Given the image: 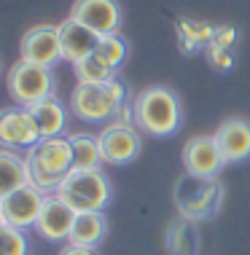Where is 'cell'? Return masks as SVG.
<instances>
[{"label":"cell","mask_w":250,"mask_h":255,"mask_svg":"<svg viewBox=\"0 0 250 255\" xmlns=\"http://www.w3.org/2000/svg\"><path fill=\"white\" fill-rule=\"evenodd\" d=\"M73 70H75L78 84H108V81L116 78V70L105 59L97 57V51L92 57H86L83 62H78V65H73Z\"/></svg>","instance_id":"obj_19"},{"label":"cell","mask_w":250,"mask_h":255,"mask_svg":"<svg viewBox=\"0 0 250 255\" xmlns=\"http://www.w3.org/2000/svg\"><path fill=\"white\" fill-rule=\"evenodd\" d=\"M0 226H3V215H0Z\"/></svg>","instance_id":"obj_23"},{"label":"cell","mask_w":250,"mask_h":255,"mask_svg":"<svg viewBox=\"0 0 250 255\" xmlns=\"http://www.w3.org/2000/svg\"><path fill=\"white\" fill-rule=\"evenodd\" d=\"M35 142H40V132H38V124L30 110L22 105L0 110V148H5V150L27 148L30 150Z\"/></svg>","instance_id":"obj_8"},{"label":"cell","mask_w":250,"mask_h":255,"mask_svg":"<svg viewBox=\"0 0 250 255\" xmlns=\"http://www.w3.org/2000/svg\"><path fill=\"white\" fill-rule=\"evenodd\" d=\"M183 167L191 177H199V180H213V177L221 175L226 161L221 156L218 142H215L213 134H197L186 142L183 145Z\"/></svg>","instance_id":"obj_6"},{"label":"cell","mask_w":250,"mask_h":255,"mask_svg":"<svg viewBox=\"0 0 250 255\" xmlns=\"http://www.w3.org/2000/svg\"><path fill=\"white\" fill-rule=\"evenodd\" d=\"M124 102H127V92L116 78L108 84H78L70 94L73 116L86 124H105L116 119Z\"/></svg>","instance_id":"obj_3"},{"label":"cell","mask_w":250,"mask_h":255,"mask_svg":"<svg viewBox=\"0 0 250 255\" xmlns=\"http://www.w3.org/2000/svg\"><path fill=\"white\" fill-rule=\"evenodd\" d=\"M59 255H97L92 247H78V245H65Z\"/></svg>","instance_id":"obj_22"},{"label":"cell","mask_w":250,"mask_h":255,"mask_svg":"<svg viewBox=\"0 0 250 255\" xmlns=\"http://www.w3.org/2000/svg\"><path fill=\"white\" fill-rule=\"evenodd\" d=\"M97 140H100L102 161L116 164V167L135 161V158L140 156V148H143L140 134L132 127H124V124H110V127H105L97 134Z\"/></svg>","instance_id":"obj_11"},{"label":"cell","mask_w":250,"mask_h":255,"mask_svg":"<svg viewBox=\"0 0 250 255\" xmlns=\"http://www.w3.org/2000/svg\"><path fill=\"white\" fill-rule=\"evenodd\" d=\"M70 19L81 22L97 35H113L121 30L124 13L119 0H75L70 8Z\"/></svg>","instance_id":"obj_7"},{"label":"cell","mask_w":250,"mask_h":255,"mask_svg":"<svg viewBox=\"0 0 250 255\" xmlns=\"http://www.w3.org/2000/svg\"><path fill=\"white\" fill-rule=\"evenodd\" d=\"M22 59L35 62L43 67H54L62 57V40H59V24H35L22 35Z\"/></svg>","instance_id":"obj_10"},{"label":"cell","mask_w":250,"mask_h":255,"mask_svg":"<svg viewBox=\"0 0 250 255\" xmlns=\"http://www.w3.org/2000/svg\"><path fill=\"white\" fill-rule=\"evenodd\" d=\"M75 215H78V212H75L59 194H46L43 210H40L38 223H35V231L43 239H48V242H62V239L67 242Z\"/></svg>","instance_id":"obj_12"},{"label":"cell","mask_w":250,"mask_h":255,"mask_svg":"<svg viewBox=\"0 0 250 255\" xmlns=\"http://www.w3.org/2000/svg\"><path fill=\"white\" fill-rule=\"evenodd\" d=\"M127 54H129V46H127V40H124L119 32H113V35H100L97 57L105 59L113 70H119L124 62H127Z\"/></svg>","instance_id":"obj_20"},{"label":"cell","mask_w":250,"mask_h":255,"mask_svg":"<svg viewBox=\"0 0 250 255\" xmlns=\"http://www.w3.org/2000/svg\"><path fill=\"white\" fill-rule=\"evenodd\" d=\"M108 237V218L102 212H78L73 220L70 237L67 245H78V247H94Z\"/></svg>","instance_id":"obj_16"},{"label":"cell","mask_w":250,"mask_h":255,"mask_svg":"<svg viewBox=\"0 0 250 255\" xmlns=\"http://www.w3.org/2000/svg\"><path fill=\"white\" fill-rule=\"evenodd\" d=\"M215 142H218V150L224 156L226 164H240L250 158V121L248 119H226L215 129Z\"/></svg>","instance_id":"obj_13"},{"label":"cell","mask_w":250,"mask_h":255,"mask_svg":"<svg viewBox=\"0 0 250 255\" xmlns=\"http://www.w3.org/2000/svg\"><path fill=\"white\" fill-rule=\"evenodd\" d=\"M54 89H57V84H54L51 67L19 59L8 70V94L22 108H30L40 100L54 97Z\"/></svg>","instance_id":"obj_5"},{"label":"cell","mask_w":250,"mask_h":255,"mask_svg":"<svg viewBox=\"0 0 250 255\" xmlns=\"http://www.w3.org/2000/svg\"><path fill=\"white\" fill-rule=\"evenodd\" d=\"M59 40H62V57L73 65L92 57L100 46V35L92 32L89 27H83L81 22H75V19H65L59 24Z\"/></svg>","instance_id":"obj_14"},{"label":"cell","mask_w":250,"mask_h":255,"mask_svg":"<svg viewBox=\"0 0 250 255\" xmlns=\"http://www.w3.org/2000/svg\"><path fill=\"white\" fill-rule=\"evenodd\" d=\"M70 140V150H73V169H100L102 164V150H100V140L89 132H73L67 134Z\"/></svg>","instance_id":"obj_18"},{"label":"cell","mask_w":250,"mask_h":255,"mask_svg":"<svg viewBox=\"0 0 250 255\" xmlns=\"http://www.w3.org/2000/svg\"><path fill=\"white\" fill-rule=\"evenodd\" d=\"M43 199L46 194L38 191L35 185H24V188L13 191L0 202V215H3V223L13 226V229H35L38 215L43 210Z\"/></svg>","instance_id":"obj_9"},{"label":"cell","mask_w":250,"mask_h":255,"mask_svg":"<svg viewBox=\"0 0 250 255\" xmlns=\"http://www.w3.org/2000/svg\"><path fill=\"white\" fill-rule=\"evenodd\" d=\"M57 194L73 207L75 212H102L110 202V180L102 169H73Z\"/></svg>","instance_id":"obj_4"},{"label":"cell","mask_w":250,"mask_h":255,"mask_svg":"<svg viewBox=\"0 0 250 255\" xmlns=\"http://www.w3.org/2000/svg\"><path fill=\"white\" fill-rule=\"evenodd\" d=\"M30 185L43 194H57L65 177L73 172V150L67 137H43L24 156Z\"/></svg>","instance_id":"obj_1"},{"label":"cell","mask_w":250,"mask_h":255,"mask_svg":"<svg viewBox=\"0 0 250 255\" xmlns=\"http://www.w3.org/2000/svg\"><path fill=\"white\" fill-rule=\"evenodd\" d=\"M183 110L180 100L167 86H145L135 97V127L154 137H170L178 132Z\"/></svg>","instance_id":"obj_2"},{"label":"cell","mask_w":250,"mask_h":255,"mask_svg":"<svg viewBox=\"0 0 250 255\" xmlns=\"http://www.w3.org/2000/svg\"><path fill=\"white\" fill-rule=\"evenodd\" d=\"M30 245L22 229H13V226L3 223L0 226V255H27Z\"/></svg>","instance_id":"obj_21"},{"label":"cell","mask_w":250,"mask_h":255,"mask_svg":"<svg viewBox=\"0 0 250 255\" xmlns=\"http://www.w3.org/2000/svg\"><path fill=\"white\" fill-rule=\"evenodd\" d=\"M24 185H30L24 156L0 148V202L8 194H13V191L24 188Z\"/></svg>","instance_id":"obj_17"},{"label":"cell","mask_w":250,"mask_h":255,"mask_svg":"<svg viewBox=\"0 0 250 255\" xmlns=\"http://www.w3.org/2000/svg\"><path fill=\"white\" fill-rule=\"evenodd\" d=\"M32 113V119L38 124V132H40V140L43 137H62L67 129V108L62 105L57 97H48V100H40L35 105L27 108Z\"/></svg>","instance_id":"obj_15"}]
</instances>
